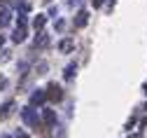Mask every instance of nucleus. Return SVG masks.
<instances>
[{
	"mask_svg": "<svg viewBox=\"0 0 147 138\" xmlns=\"http://www.w3.org/2000/svg\"><path fill=\"white\" fill-rule=\"evenodd\" d=\"M21 120H24L28 126H35V124H38V115H35L33 108H24V110H21Z\"/></svg>",
	"mask_w": 147,
	"mask_h": 138,
	"instance_id": "nucleus-1",
	"label": "nucleus"
},
{
	"mask_svg": "<svg viewBox=\"0 0 147 138\" xmlns=\"http://www.w3.org/2000/svg\"><path fill=\"white\" fill-rule=\"evenodd\" d=\"M47 98H51V101H61V98H63V89L59 84H49L47 87Z\"/></svg>",
	"mask_w": 147,
	"mask_h": 138,
	"instance_id": "nucleus-2",
	"label": "nucleus"
},
{
	"mask_svg": "<svg viewBox=\"0 0 147 138\" xmlns=\"http://www.w3.org/2000/svg\"><path fill=\"white\" fill-rule=\"evenodd\" d=\"M86 24H89V12H86V10L77 12V16H75V28H84Z\"/></svg>",
	"mask_w": 147,
	"mask_h": 138,
	"instance_id": "nucleus-3",
	"label": "nucleus"
},
{
	"mask_svg": "<svg viewBox=\"0 0 147 138\" xmlns=\"http://www.w3.org/2000/svg\"><path fill=\"white\" fill-rule=\"evenodd\" d=\"M12 40H14V42H24V40H26V24H19V26H16Z\"/></svg>",
	"mask_w": 147,
	"mask_h": 138,
	"instance_id": "nucleus-4",
	"label": "nucleus"
},
{
	"mask_svg": "<svg viewBox=\"0 0 147 138\" xmlns=\"http://www.w3.org/2000/svg\"><path fill=\"white\" fill-rule=\"evenodd\" d=\"M42 122L47 126H54V124H56V112H54V110H45L42 112Z\"/></svg>",
	"mask_w": 147,
	"mask_h": 138,
	"instance_id": "nucleus-5",
	"label": "nucleus"
},
{
	"mask_svg": "<svg viewBox=\"0 0 147 138\" xmlns=\"http://www.w3.org/2000/svg\"><path fill=\"white\" fill-rule=\"evenodd\" d=\"M45 101H47V94H45V91L38 89L35 94H30V103H33V105H40V103H45Z\"/></svg>",
	"mask_w": 147,
	"mask_h": 138,
	"instance_id": "nucleus-6",
	"label": "nucleus"
},
{
	"mask_svg": "<svg viewBox=\"0 0 147 138\" xmlns=\"http://www.w3.org/2000/svg\"><path fill=\"white\" fill-rule=\"evenodd\" d=\"M9 21H12V12L7 7H3V10H0V28H5Z\"/></svg>",
	"mask_w": 147,
	"mask_h": 138,
	"instance_id": "nucleus-7",
	"label": "nucleus"
},
{
	"mask_svg": "<svg viewBox=\"0 0 147 138\" xmlns=\"http://www.w3.org/2000/svg\"><path fill=\"white\" fill-rule=\"evenodd\" d=\"M12 110H14V103H12V101H7L3 108H0V120H7V117L12 115Z\"/></svg>",
	"mask_w": 147,
	"mask_h": 138,
	"instance_id": "nucleus-8",
	"label": "nucleus"
},
{
	"mask_svg": "<svg viewBox=\"0 0 147 138\" xmlns=\"http://www.w3.org/2000/svg\"><path fill=\"white\" fill-rule=\"evenodd\" d=\"M45 24H47V16H42V14H38V16L33 19V28H35V31H42Z\"/></svg>",
	"mask_w": 147,
	"mask_h": 138,
	"instance_id": "nucleus-9",
	"label": "nucleus"
},
{
	"mask_svg": "<svg viewBox=\"0 0 147 138\" xmlns=\"http://www.w3.org/2000/svg\"><path fill=\"white\" fill-rule=\"evenodd\" d=\"M49 45V37L45 35V33H40V37H35V47H40V49H45Z\"/></svg>",
	"mask_w": 147,
	"mask_h": 138,
	"instance_id": "nucleus-10",
	"label": "nucleus"
},
{
	"mask_svg": "<svg viewBox=\"0 0 147 138\" xmlns=\"http://www.w3.org/2000/svg\"><path fill=\"white\" fill-rule=\"evenodd\" d=\"M72 47H75V42H72V40H70V37H68V40H63V42L59 45V49H61L63 54H68V52H70Z\"/></svg>",
	"mask_w": 147,
	"mask_h": 138,
	"instance_id": "nucleus-11",
	"label": "nucleus"
},
{
	"mask_svg": "<svg viewBox=\"0 0 147 138\" xmlns=\"http://www.w3.org/2000/svg\"><path fill=\"white\" fill-rule=\"evenodd\" d=\"M72 73H75V66L70 63V66L65 68V80H72Z\"/></svg>",
	"mask_w": 147,
	"mask_h": 138,
	"instance_id": "nucleus-12",
	"label": "nucleus"
},
{
	"mask_svg": "<svg viewBox=\"0 0 147 138\" xmlns=\"http://www.w3.org/2000/svg\"><path fill=\"white\" fill-rule=\"evenodd\" d=\"M103 3H105V0H94V7H100Z\"/></svg>",
	"mask_w": 147,
	"mask_h": 138,
	"instance_id": "nucleus-13",
	"label": "nucleus"
},
{
	"mask_svg": "<svg viewBox=\"0 0 147 138\" xmlns=\"http://www.w3.org/2000/svg\"><path fill=\"white\" fill-rule=\"evenodd\" d=\"M16 138H30V136H28V133H24V131H21V133H16Z\"/></svg>",
	"mask_w": 147,
	"mask_h": 138,
	"instance_id": "nucleus-14",
	"label": "nucleus"
},
{
	"mask_svg": "<svg viewBox=\"0 0 147 138\" xmlns=\"http://www.w3.org/2000/svg\"><path fill=\"white\" fill-rule=\"evenodd\" d=\"M82 0H70V7H75V5H80Z\"/></svg>",
	"mask_w": 147,
	"mask_h": 138,
	"instance_id": "nucleus-15",
	"label": "nucleus"
},
{
	"mask_svg": "<svg viewBox=\"0 0 147 138\" xmlns=\"http://www.w3.org/2000/svg\"><path fill=\"white\" fill-rule=\"evenodd\" d=\"M5 84H7V80H5V77H0V89H3Z\"/></svg>",
	"mask_w": 147,
	"mask_h": 138,
	"instance_id": "nucleus-16",
	"label": "nucleus"
},
{
	"mask_svg": "<svg viewBox=\"0 0 147 138\" xmlns=\"http://www.w3.org/2000/svg\"><path fill=\"white\" fill-rule=\"evenodd\" d=\"M128 138H142V133H131Z\"/></svg>",
	"mask_w": 147,
	"mask_h": 138,
	"instance_id": "nucleus-17",
	"label": "nucleus"
},
{
	"mask_svg": "<svg viewBox=\"0 0 147 138\" xmlns=\"http://www.w3.org/2000/svg\"><path fill=\"white\" fill-rule=\"evenodd\" d=\"M3 42H5V37H3V35H0V47H3Z\"/></svg>",
	"mask_w": 147,
	"mask_h": 138,
	"instance_id": "nucleus-18",
	"label": "nucleus"
},
{
	"mask_svg": "<svg viewBox=\"0 0 147 138\" xmlns=\"http://www.w3.org/2000/svg\"><path fill=\"white\" fill-rule=\"evenodd\" d=\"M142 91H145V94H147V84H142Z\"/></svg>",
	"mask_w": 147,
	"mask_h": 138,
	"instance_id": "nucleus-19",
	"label": "nucleus"
},
{
	"mask_svg": "<svg viewBox=\"0 0 147 138\" xmlns=\"http://www.w3.org/2000/svg\"><path fill=\"white\" fill-rule=\"evenodd\" d=\"M0 138H7V136H0Z\"/></svg>",
	"mask_w": 147,
	"mask_h": 138,
	"instance_id": "nucleus-20",
	"label": "nucleus"
}]
</instances>
